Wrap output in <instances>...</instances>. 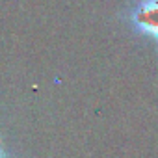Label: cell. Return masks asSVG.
Listing matches in <instances>:
<instances>
[{"mask_svg":"<svg viewBox=\"0 0 158 158\" xmlns=\"http://www.w3.org/2000/svg\"><path fill=\"white\" fill-rule=\"evenodd\" d=\"M130 23L139 34L158 41V0L138 2L130 11Z\"/></svg>","mask_w":158,"mask_h":158,"instance_id":"6da1fadb","label":"cell"},{"mask_svg":"<svg viewBox=\"0 0 158 158\" xmlns=\"http://www.w3.org/2000/svg\"><path fill=\"white\" fill-rule=\"evenodd\" d=\"M0 158H4V151L2 149H0Z\"/></svg>","mask_w":158,"mask_h":158,"instance_id":"7a4b0ae2","label":"cell"}]
</instances>
